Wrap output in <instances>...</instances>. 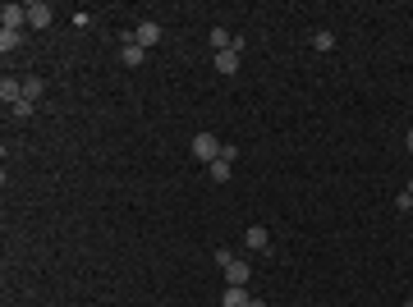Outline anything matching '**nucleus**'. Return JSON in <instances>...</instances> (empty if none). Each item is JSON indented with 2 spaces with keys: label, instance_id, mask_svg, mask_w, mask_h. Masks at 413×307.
<instances>
[{
  "label": "nucleus",
  "instance_id": "obj_6",
  "mask_svg": "<svg viewBox=\"0 0 413 307\" xmlns=\"http://www.w3.org/2000/svg\"><path fill=\"white\" fill-rule=\"evenodd\" d=\"M244 248H253V252H266V248H271V234H266V225H248V230H244Z\"/></svg>",
  "mask_w": 413,
  "mask_h": 307
},
{
  "label": "nucleus",
  "instance_id": "obj_5",
  "mask_svg": "<svg viewBox=\"0 0 413 307\" xmlns=\"http://www.w3.org/2000/svg\"><path fill=\"white\" fill-rule=\"evenodd\" d=\"M0 101L14 110L18 101H23V78H0Z\"/></svg>",
  "mask_w": 413,
  "mask_h": 307
},
{
  "label": "nucleus",
  "instance_id": "obj_18",
  "mask_svg": "<svg viewBox=\"0 0 413 307\" xmlns=\"http://www.w3.org/2000/svg\"><path fill=\"white\" fill-rule=\"evenodd\" d=\"M404 193H409V198H413V179H409V188H404Z\"/></svg>",
  "mask_w": 413,
  "mask_h": 307
},
{
  "label": "nucleus",
  "instance_id": "obj_2",
  "mask_svg": "<svg viewBox=\"0 0 413 307\" xmlns=\"http://www.w3.org/2000/svg\"><path fill=\"white\" fill-rule=\"evenodd\" d=\"M0 23H5V32H23V23H28V5L5 0V5H0Z\"/></svg>",
  "mask_w": 413,
  "mask_h": 307
},
{
  "label": "nucleus",
  "instance_id": "obj_11",
  "mask_svg": "<svg viewBox=\"0 0 413 307\" xmlns=\"http://www.w3.org/2000/svg\"><path fill=\"white\" fill-rule=\"evenodd\" d=\"M229 170H234V161H221L216 156L212 165H207V174H212V184H229Z\"/></svg>",
  "mask_w": 413,
  "mask_h": 307
},
{
  "label": "nucleus",
  "instance_id": "obj_12",
  "mask_svg": "<svg viewBox=\"0 0 413 307\" xmlns=\"http://www.w3.org/2000/svg\"><path fill=\"white\" fill-rule=\"evenodd\" d=\"M212 46H216V55H221V51H229V46H234V37H229L225 28H212Z\"/></svg>",
  "mask_w": 413,
  "mask_h": 307
},
{
  "label": "nucleus",
  "instance_id": "obj_8",
  "mask_svg": "<svg viewBox=\"0 0 413 307\" xmlns=\"http://www.w3.org/2000/svg\"><path fill=\"white\" fill-rule=\"evenodd\" d=\"M248 280H253V266L234 257V261L225 266V284H244V289H248Z\"/></svg>",
  "mask_w": 413,
  "mask_h": 307
},
{
  "label": "nucleus",
  "instance_id": "obj_4",
  "mask_svg": "<svg viewBox=\"0 0 413 307\" xmlns=\"http://www.w3.org/2000/svg\"><path fill=\"white\" fill-rule=\"evenodd\" d=\"M134 42H138L142 51H147V46H156V42H161V23H152V18H142V23L134 28Z\"/></svg>",
  "mask_w": 413,
  "mask_h": 307
},
{
  "label": "nucleus",
  "instance_id": "obj_16",
  "mask_svg": "<svg viewBox=\"0 0 413 307\" xmlns=\"http://www.w3.org/2000/svg\"><path fill=\"white\" fill-rule=\"evenodd\" d=\"M32 110H37V101H28V96H23V101H18V106H14V110H10V115H18V120H28Z\"/></svg>",
  "mask_w": 413,
  "mask_h": 307
},
{
  "label": "nucleus",
  "instance_id": "obj_13",
  "mask_svg": "<svg viewBox=\"0 0 413 307\" xmlns=\"http://www.w3.org/2000/svg\"><path fill=\"white\" fill-rule=\"evenodd\" d=\"M42 92H46V83H42V78H23V96H28V101H37Z\"/></svg>",
  "mask_w": 413,
  "mask_h": 307
},
{
  "label": "nucleus",
  "instance_id": "obj_17",
  "mask_svg": "<svg viewBox=\"0 0 413 307\" xmlns=\"http://www.w3.org/2000/svg\"><path fill=\"white\" fill-rule=\"evenodd\" d=\"M404 147H409V156H413V129H409V138H404Z\"/></svg>",
  "mask_w": 413,
  "mask_h": 307
},
{
  "label": "nucleus",
  "instance_id": "obj_20",
  "mask_svg": "<svg viewBox=\"0 0 413 307\" xmlns=\"http://www.w3.org/2000/svg\"><path fill=\"white\" fill-rule=\"evenodd\" d=\"M409 307H413V303H409Z\"/></svg>",
  "mask_w": 413,
  "mask_h": 307
},
{
  "label": "nucleus",
  "instance_id": "obj_7",
  "mask_svg": "<svg viewBox=\"0 0 413 307\" xmlns=\"http://www.w3.org/2000/svg\"><path fill=\"white\" fill-rule=\"evenodd\" d=\"M51 14H55V10H51L46 0H32L28 5V28H51Z\"/></svg>",
  "mask_w": 413,
  "mask_h": 307
},
{
  "label": "nucleus",
  "instance_id": "obj_10",
  "mask_svg": "<svg viewBox=\"0 0 413 307\" xmlns=\"http://www.w3.org/2000/svg\"><path fill=\"white\" fill-rule=\"evenodd\" d=\"M216 69H221V74H239V46L221 51V55H216Z\"/></svg>",
  "mask_w": 413,
  "mask_h": 307
},
{
  "label": "nucleus",
  "instance_id": "obj_1",
  "mask_svg": "<svg viewBox=\"0 0 413 307\" xmlns=\"http://www.w3.org/2000/svg\"><path fill=\"white\" fill-rule=\"evenodd\" d=\"M221 147H225V142L216 138V133H193V161H207V165H212L216 156H221Z\"/></svg>",
  "mask_w": 413,
  "mask_h": 307
},
{
  "label": "nucleus",
  "instance_id": "obj_3",
  "mask_svg": "<svg viewBox=\"0 0 413 307\" xmlns=\"http://www.w3.org/2000/svg\"><path fill=\"white\" fill-rule=\"evenodd\" d=\"M120 60L129 64V69H138V64L147 60V51H142V46L134 42V32H124V37H120Z\"/></svg>",
  "mask_w": 413,
  "mask_h": 307
},
{
  "label": "nucleus",
  "instance_id": "obj_9",
  "mask_svg": "<svg viewBox=\"0 0 413 307\" xmlns=\"http://www.w3.org/2000/svg\"><path fill=\"white\" fill-rule=\"evenodd\" d=\"M221 307H253V298H248L244 284H225V293H221Z\"/></svg>",
  "mask_w": 413,
  "mask_h": 307
},
{
  "label": "nucleus",
  "instance_id": "obj_15",
  "mask_svg": "<svg viewBox=\"0 0 413 307\" xmlns=\"http://www.w3.org/2000/svg\"><path fill=\"white\" fill-rule=\"evenodd\" d=\"M336 46V37H331V32L321 28V32H312V51H331Z\"/></svg>",
  "mask_w": 413,
  "mask_h": 307
},
{
  "label": "nucleus",
  "instance_id": "obj_19",
  "mask_svg": "<svg viewBox=\"0 0 413 307\" xmlns=\"http://www.w3.org/2000/svg\"><path fill=\"white\" fill-rule=\"evenodd\" d=\"M404 307H409V303H404Z\"/></svg>",
  "mask_w": 413,
  "mask_h": 307
},
{
  "label": "nucleus",
  "instance_id": "obj_14",
  "mask_svg": "<svg viewBox=\"0 0 413 307\" xmlns=\"http://www.w3.org/2000/svg\"><path fill=\"white\" fill-rule=\"evenodd\" d=\"M18 42H23V32H5L0 28V51H18Z\"/></svg>",
  "mask_w": 413,
  "mask_h": 307
}]
</instances>
